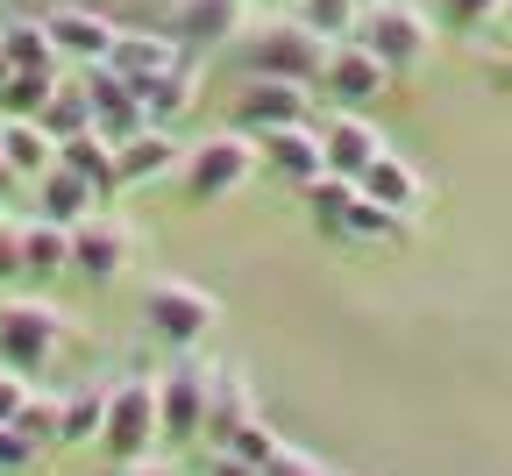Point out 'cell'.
Here are the masks:
<instances>
[{"mask_svg": "<svg viewBox=\"0 0 512 476\" xmlns=\"http://www.w3.org/2000/svg\"><path fill=\"white\" fill-rule=\"evenodd\" d=\"M178 64H185V43L164 29H114V43H107V72L128 86H150V79L178 72Z\"/></svg>", "mask_w": 512, "mask_h": 476, "instance_id": "7c38bea8", "label": "cell"}, {"mask_svg": "<svg viewBox=\"0 0 512 476\" xmlns=\"http://www.w3.org/2000/svg\"><path fill=\"white\" fill-rule=\"evenodd\" d=\"M36 199H43V221H57V228H79L86 214H93V185L79 178V171H64V164H50L43 178H36Z\"/></svg>", "mask_w": 512, "mask_h": 476, "instance_id": "7402d4cb", "label": "cell"}, {"mask_svg": "<svg viewBox=\"0 0 512 476\" xmlns=\"http://www.w3.org/2000/svg\"><path fill=\"white\" fill-rule=\"evenodd\" d=\"M86 100H93V135H107L114 150L128 143V135H143V128H150V107H143V93L128 86V79H114L107 64H93V79H86Z\"/></svg>", "mask_w": 512, "mask_h": 476, "instance_id": "5bb4252c", "label": "cell"}, {"mask_svg": "<svg viewBox=\"0 0 512 476\" xmlns=\"http://www.w3.org/2000/svg\"><path fill=\"white\" fill-rule=\"evenodd\" d=\"M207 476H264V469H256V462H242V455H228V448H214Z\"/></svg>", "mask_w": 512, "mask_h": 476, "instance_id": "8d00e7d4", "label": "cell"}, {"mask_svg": "<svg viewBox=\"0 0 512 476\" xmlns=\"http://www.w3.org/2000/svg\"><path fill=\"white\" fill-rule=\"evenodd\" d=\"M22 398H29V377H22V370H0V427H15Z\"/></svg>", "mask_w": 512, "mask_h": 476, "instance_id": "d590c367", "label": "cell"}, {"mask_svg": "<svg viewBox=\"0 0 512 476\" xmlns=\"http://www.w3.org/2000/svg\"><path fill=\"white\" fill-rule=\"evenodd\" d=\"M292 15L313 29V36H328V43H349L363 29V8L356 0H292Z\"/></svg>", "mask_w": 512, "mask_h": 476, "instance_id": "83f0119b", "label": "cell"}, {"mask_svg": "<svg viewBox=\"0 0 512 476\" xmlns=\"http://www.w3.org/2000/svg\"><path fill=\"white\" fill-rule=\"evenodd\" d=\"M207 398H214V370L178 356L164 377H157V420H164V448H185V441H207Z\"/></svg>", "mask_w": 512, "mask_h": 476, "instance_id": "ba28073f", "label": "cell"}, {"mask_svg": "<svg viewBox=\"0 0 512 476\" xmlns=\"http://www.w3.org/2000/svg\"><path fill=\"white\" fill-rule=\"evenodd\" d=\"M249 420H256L249 377L221 363V370H214V398H207V441H214V448H228V441H235V434H242Z\"/></svg>", "mask_w": 512, "mask_h": 476, "instance_id": "ffe728a7", "label": "cell"}, {"mask_svg": "<svg viewBox=\"0 0 512 476\" xmlns=\"http://www.w3.org/2000/svg\"><path fill=\"white\" fill-rule=\"evenodd\" d=\"M306 114H313V86H299V79H249L235 93V107H228V128L278 135V128H299Z\"/></svg>", "mask_w": 512, "mask_h": 476, "instance_id": "9c48e42d", "label": "cell"}, {"mask_svg": "<svg viewBox=\"0 0 512 476\" xmlns=\"http://www.w3.org/2000/svg\"><path fill=\"white\" fill-rule=\"evenodd\" d=\"M8 79H15V64H8V57H0V86H8Z\"/></svg>", "mask_w": 512, "mask_h": 476, "instance_id": "60d3db41", "label": "cell"}, {"mask_svg": "<svg viewBox=\"0 0 512 476\" xmlns=\"http://www.w3.org/2000/svg\"><path fill=\"white\" fill-rule=\"evenodd\" d=\"M370 199H377V207H392V214H406V221H420V207H427V185H420V171L406 164V157H392V150H384L363 178H356Z\"/></svg>", "mask_w": 512, "mask_h": 476, "instance_id": "d6986e66", "label": "cell"}, {"mask_svg": "<svg viewBox=\"0 0 512 476\" xmlns=\"http://www.w3.org/2000/svg\"><path fill=\"white\" fill-rule=\"evenodd\" d=\"M356 43L370 57H384V72H392V79H406V72H420L427 50H434V22L413 8V0H377V8H363Z\"/></svg>", "mask_w": 512, "mask_h": 476, "instance_id": "8992f818", "label": "cell"}, {"mask_svg": "<svg viewBox=\"0 0 512 476\" xmlns=\"http://www.w3.org/2000/svg\"><path fill=\"white\" fill-rule=\"evenodd\" d=\"M256 164H264V157H256V135H242V128H221V135H207V143H192L185 164H178L185 207H214V199L242 192Z\"/></svg>", "mask_w": 512, "mask_h": 476, "instance_id": "5b68a950", "label": "cell"}, {"mask_svg": "<svg viewBox=\"0 0 512 476\" xmlns=\"http://www.w3.org/2000/svg\"><path fill=\"white\" fill-rule=\"evenodd\" d=\"M434 15H441L448 29H463V36H477V29H491V22L505 15V0H434Z\"/></svg>", "mask_w": 512, "mask_h": 476, "instance_id": "4dcf8cb0", "label": "cell"}, {"mask_svg": "<svg viewBox=\"0 0 512 476\" xmlns=\"http://www.w3.org/2000/svg\"><path fill=\"white\" fill-rule=\"evenodd\" d=\"M249 8H271V15H285V8H292V0H249Z\"/></svg>", "mask_w": 512, "mask_h": 476, "instance_id": "ab89813d", "label": "cell"}, {"mask_svg": "<svg viewBox=\"0 0 512 476\" xmlns=\"http://www.w3.org/2000/svg\"><path fill=\"white\" fill-rule=\"evenodd\" d=\"M320 86H328L335 107H356V114H363L370 100L392 93V72H384V57H370V50L349 36V43L328 50V64H320Z\"/></svg>", "mask_w": 512, "mask_h": 476, "instance_id": "8fae6325", "label": "cell"}, {"mask_svg": "<svg viewBox=\"0 0 512 476\" xmlns=\"http://www.w3.org/2000/svg\"><path fill=\"white\" fill-rule=\"evenodd\" d=\"M22 270H29V278H57V270H72V228L29 221L22 228Z\"/></svg>", "mask_w": 512, "mask_h": 476, "instance_id": "4316f807", "label": "cell"}, {"mask_svg": "<svg viewBox=\"0 0 512 476\" xmlns=\"http://www.w3.org/2000/svg\"><path fill=\"white\" fill-rule=\"evenodd\" d=\"M128 476H171L164 462H136V469H128Z\"/></svg>", "mask_w": 512, "mask_h": 476, "instance_id": "f35d334b", "label": "cell"}, {"mask_svg": "<svg viewBox=\"0 0 512 476\" xmlns=\"http://www.w3.org/2000/svg\"><path fill=\"white\" fill-rule=\"evenodd\" d=\"M15 278H29V270H22V228L0 221V292H8Z\"/></svg>", "mask_w": 512, "mask_h": 476, "instance_id": "e575fe53", "label": "cell"}, {"mask_svg": "<svg viewBox=\"0 0 512 476\" xmlns=\"http://www.w3.org/2000/svg\"><path fill=\"white\" fill-rule=\"evenodd\" d=\"M43 441H29L22 427H0V476H15V469H36Z\"/></svg>", "mask_w": 512, "mask_h": 476, "instance_id": "d6a6232c", "label": "cell"}, {"mask_svg": "<svg viewBox=\"0 0 512 476\" xmlns=\"http://www.w3.org/2000/svg\"><path fill=\"white\" fill-rule=\"evenodd\" d=\"M505 86H512V57H505Z\"/></svg>", "mask_w": 512, "mask_h": 476, "instance_id": "7bdbcfd3", "label": "cell"}, {"mask_svg": "<svg viewBox=\"0 0 512 476\" xmlns=\"http://www.w3.org/2000/svg\"><path fill=\"white\" fill-rule=\"evenodd\" d=\"M498 22H505V36H512V0H505V15H498Z\"/></svg>", "mask_w": 512, "mask_h": 476, "instance_id": "b9f144b4", "label": "cell"}, {"mask_svg": "<svg viewBox=\"0 0 512 476\" xmlns=\"http://www.w3.org/2000/svg\"><path fill=\"white\" fill-rule=\"evenodd\" d=\"M306 214H313L320 235L342 242V249H399L406 228H413L406 214L377 207L356 178H313V185H306Z\"/></svg>", "mask_w": 512, "mask_h": 476, "instance_id": "6da1fadb", "label": "cell"}, {"mask_svg": "<svg viewBox=\"0 0 512 476\" xmlns=\"http://www.w3.org/2000/svg\"><path fill=\"white\" fill-rule=\"evenodd\" d=\"M64 342V313L43 299H0V370H22L36 384V370L57 356Z\"/></svg>", "mask_w": 512, "mask_h": 476, "instance_id": "52a82bcc", "label": "cell"}, {"mask_svg": "<svg viewBox=\"0 0 512 476\" xmlns=\"http://www.w3.org/2000/svg\"><path fill=\"white\" fill-rule=\"evenodd\" d=\"M356 8H377V0H356Z\"/></svg>", "mask_w": 512, "mask_h": 476, "instance_id": "ee69618b", "label": "cell"}, {"mask_svg": "<svg viewBox=\"0 0 512 476\" xmlns=\"http://www.w3.org/2000/svg\"><path fill=\"white\" fill-rule=\"evenodd\" d=\"M249 29V0H171V36L185 50H228Z\"/></svg>", "mask_w": 512, "mask_h": 476, "instance_id": "4fadbf2b", "label": "cell"}, {"mask_svg": "<svg viewBox=\"0 0 512 476\" xmlns=\"http://www.w3.org/2000/svg\"><path fill=\"white\" fill-rule=\"evenodd\" d=\"M107 427V384H86L72 398H57V448H86Z\"/></svg>", "mask_w": 512, "mask_h": 476, "instance_id": "cb8c5ba5", "label": "cell"}, {"mask_svg": "<svg viewBox=\"0 0 512 476\" xmlns=\"http://www.w3.org/2000/svg\"><path fill=\"white\" fill-rule=\"evenodd\" d=\"M136 93H143V107H150V128L178 121V114L192 107V64H178V72H164V79H150V86H136Z\"/></svg>", "mask_w": 512, "mask_h": 476, "instance_id": "f1b7e54d", "label": "cell"}, {"mask_svg": "<svg viewBox=\"0 0 512 476\" xmlns=\"http://www.w3.org/2000/svg\"><path fill=\"white\" fill-rule=\"evenodd\" d=\"M50 43L64 64H107V43H114V22H100L93 8H50L43 15Z\"/></svg>", "mask_w": 512, "mask_h": 476, "instance_id": "e0dca14e", "label": "cell"}, {"mask_svg": "<svg viewBox=\"0 0 512 476\" xmlns=\"http://www.w3.org/2000/svg\"><path fill=\"white\" fill-rule=\"evenodd\" d=\"M0 57H8L15 72H57L64 64L43 22H0Z\"/></svg>", "mask_w": 512, "mask_h": 476, "instance_id": "484cf974", "label": "cell"}, {"mask_svg": "<svg viewBox=\"0 0 512 476\" xmlns=\"http://www.w3.org/2000/svg\"><path fill=\"white\" fill-rule=\"evenodd\" d=\"M256 157H264L278 178H292L299 192H306L313 178H328V157H320V128H313V121L278 128V135H256Z\"/></svg>", "mask_w": 512, "mask_h": 476, "instance_id": "2e32d148", "label": "cell"}, {"mask_svg": "<svg viewBox=\"0 0 512 476\" xmlns=\"http://www.w3.org/2000/svg\"><path fill=\"white\" fill-rule=\"evenodd\" d=\"M0 157L15 164V178H43L57 164V143L43 135L36 114H0Z\"/></svg>", "mask_w": 512, "mask_h": 476, "instance_id": "44dd1931", "label": "cell"}, {"mask_svg": "<svg viewBox=\"0 0 512 476\" xmlns=\"http://www.w3.org/2000/svg\"><path fill=\"white\" fill-rule=\"evenodd\" d=\"M320 157H328V178H363V171L384 157V135H377L356 107H335V121L320 128Z\"/></svg>", "mask_w": 512, "mask_h": 476, "instance_id": "9a60e30c", "label": "cell"}, {"mask_svg": "<svg viewBox=\"0 0 512 476\" xmlns=\"http://www.w3.org/2000/svg\"><path fill=\"white\" fill-rule=\"evenodd\" d=\"M57 164H64V171H79V178H86L100 199H114V192H121L114 143H107V135H93V128H86V135H72V143H57Z\"/></svg>", "mask_w": 512, "mask_h": 476, "instance_id": "603a6c76", "label": "cell"}, {"mask_svg": "<svg viewBox=\"0 0 512 476\" xmlns=\"http://www.w3.org/2000/svg\"><path fill=\"white\" fill-rule=\"evenodd\" d=\"M185 157L171 150V135L164 128H143V135H128V143L114 150V171H121V192H143V185H157V178H171Z\"/></svg>", "mask_w": 512, "mask_h": 476, "instance_id": "ac0fdd59", "label": "cell"}, {"mask_svg": "<svg viewBox=\"0 0 512 476\" xmlns=\"http://www.w3.org/2000/svg\"><path fill=\"white\" fill-rule=\"evenodd\" d=\"M264 476H335V469H328V462H313L306 448H285V441H278L271 462H264Z\"/></svg>", "mask_w": 512, "mask_h": 476, "instance_id": "836d02e7", "label": "cell"}, {"mask_svg": "<svg viewBox=\"0 0 512 476\" xmlns=\"http://www.w3.org/2000/svg\"><path fill=\"white\" fill-rule=\"evenodd\" d=\"M50 93H57V72H15L0 86V114H36Z\"/></svg>", "mask_w": 512, "mask_h": 476, "instance_id": "f546056e", "label": "cell"}, {"mask_svg": "<svg viewBox=\"0 0 512 476\" xmlns=\"http://www.w3.org/2000/svg\"><path fill=\"white\" fill-rule=\"evenodd\" d=\"M8 192H15V164H8V157H0V199H8Z\"/></svg>", "mask_w": 512, "mask_h": 476, "instance_id": "74e56055", "label": "cell"}, {"mask_svg": "<svg viewBox=\"0 0 512 476\" xmlns=\"http://www.w3.org/2000/svg\"><path fill=\"white\" fill-rule=\"evenodd\" d=\"M128 263H136V235H128V221L86 214V221L72 228V270H79L86 285H114Z\"/></svg>", "mask_w": 512, "mask_h": 476, "instance_id": "30bf717a", "label": "cell"}, {"mask_svg": "<svg viewBox=\"0 0 512 476\" xmlns=\"http://www.w3.org/2000/svg\"><path fill=\"white\" fill-rule=\"evenodd\" d=\"M36 121H43V135H50V143H72V135H86V128H93V100H86V86L57 79V93L36 107Z\"/></svg>", "mask_w": 512, "mask_h": 476, "instance_id": "d4e9b609", "label": "cell"}, {"mask_svg": "<svg viewBox=\"0 0 512 476\" xmlns=\"http://www.w3.org/2000/svg\"><path fill=\"white\" fill-rule=\"evenodd\" d=\"M328 36H313L299 15H271L235 36V57L249 79H299V86H320V64H328Z\"/></svg>", "mask_w": 512, "mask_h": 476, "instance_id": "7a4b0ae2", "label": "cell"}, {"mask_svg": "<svg viewBox=\"0 0 512 476\" xmlns=\"http://www.w3.org/2000/svg\"><path fill=\"white\" fill-rule=\"evenodd\" d=\"M221 320V299L207 285H185V278H157L143 292V327H150V342H164L171 356H192L214 334Z\"/></svg>", "mask_w": 512, "mask_h": 476, "instance_id": "277c9868", "label": "cell"}, {"mask_svg": "<svg viewBox=\"0 0 512 476\" xmlns=\"http://www.w3.org/2000/svg\"><path fill=\"white\" fill-rule=\"evenodd\" d=\"M15 427H22L29 441L50 448V441H57V398H50V391H29V398H22V413H15Z\"/></svg>", "mask_w": 512, "mask_h": 476, "instance_id": "1f68e13d", "label": "cell"}, {"mask_svg": "<svg viewBox=\"0 0 512 476\" xmlns=\"http://www.w3.org/2000/svg\"><path fill=\"white\" fill-rule=\"evenodd\" d=\"M100 455H114V462H150L157 448H164V420H157V377H121V384H107V427H100V441H93Z\"/></svg>", "mask_w": 512, "mask_h": 476, "instance_id": "3957f363", "label": "cell"}]
</instances>
